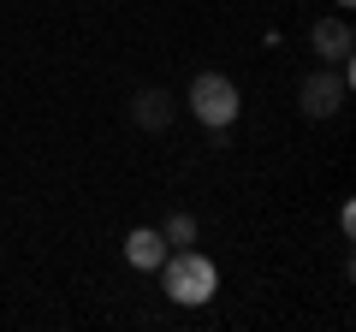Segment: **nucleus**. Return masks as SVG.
Segmentation results:
<instances>
[{
  "label": "nucleus",
  "instance_id": "7",
  "mask_svg": "<svg viewBox=\"0 0 356 332\" xmlns=\"http://www.w3.org/2000/svg\"><path fill=\"white\" fill-rule=\"evenodd\" d=\"M161 238H166V249H191V243L202 238V226H196V214H166Z\"/></svg>",
  "mask_w": 356,
  "mask_h": 332
},
{
  "label": "nucleus",
  "instance_id": "8",
  "mask_svg": "<svg viewBox=\"0 0 356 332\" xmlns=\"http://www.w3.org/2000/svg\"><path fill=\"white\" fill-rule=\"evenodd\" d=\"M332 6H339V13H350V6H356V0H332Z\"/></svg>",
  "mask_w": 356,
  "mask_h": 332
},
{
  "label": "nucleus",
  "instance_id": "3",
  "mask_svg": "<svg viewBox=\"0 0 356 332\" xmlns=\"http://www.w3.org/2000/svg\"><path fill=\"white\" fill-rule=\"evenodd\" d=\"M344 95H350V60H344V65H315V72L297 83V107H303V119H332L344 107Z\"/></svg>",
  "mask_w": 356,
  "mask_h": 332
},
{
  "label": "nucleus",
  "instance_id": "5",
  "mask_svg": "<svg viewBox=\"0 0 356 332\" xmlns=\"http://www.w3.org/2000/svg\"><path fill=\"white\" fill-rule=\"evenodd\" d=\"M309 48L321 53V65H344V60L356 53V30H350V13L315 18V30H309Z\"/></svg>",
  "mask_w": 356,
  "mask_h": 332
},
{
  "label": "nucleus",
  "instance_id": "2",
  "mask_svg": "<svg viewBox=\"0 0 356 332\" xmlns=\"http://www.w3.org/2000/svg\"><path fill=\"white\" fill-rule=\"evenodd\" d=\"M184 107H191L208 131H226L232 119L243 113V95H238V83H232L226 72H196L191 90H184Z\"/></svg>",
  "mask_w": 356,
  "mask_h": 332
},
{
  "label": "nucleus",
  "instance_id": "4",
  "mask_svg": "<svg viewBox=\"0 0 356 332\" xmlns=\"http://www.w3.org/2000/svg\"><path fill=\"white\" fill-rule=\"evenodd\" d=\"M172 119H178V95H172V90H161V83H143V90L131 95V125H137V131L161 137Z\"/></svg>",
  "mask_w": 356,
  "mask_h": 332
},
{
  "label": "nucleus",
  "instance_id": "1",
  "mask_svg": "<svg viewBox=\"0 0 356 332\" xmlns=\"http://www.w3.org/2000/svg\"><path fill=\"white\" fill-rule=\"evenodd\" d=\"M154 273H161V291L172 297L178 308H202L208 297L220 291V267L202 256V249H166V261Z\"/></svg>",
  "mask_w": 356,
  "mask_h": 332
},
{
  "label": "nucleus",
  "instance_id": "6",
  "mask_svg": "<svg viewBox=\"0 0 356 332\" xmlns=\"http://www.w3.org/2000/svg\"><path fill=\"white\" fill-rule=\"evenodd\" d=\"M125 261L131 267H143V273H154L166 261V238H161V226H137L125 238Z\"/></svg>",
  "mask_w": 356,
  "mask_h": 332
}]
</instances>
